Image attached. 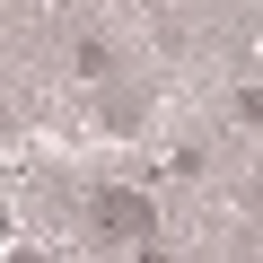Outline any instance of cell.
Listing matches in <instances>:
<instances>
[{
    "mask_svg": "<svg viewBox=\"0 0 263 263\" xmlns=\"http://www.w3.org/2000/svg\"><path fill=\"white\" fill-rule=\"evenodd\" d=\"M88 228H97L105 246H149V237H158V202H149V193H132V184H97Z\"/></svg>",
    "mask_w": 263,
    "mask_h": 263,
    "instance_id": "obj_1",
    "label": "cell"
}]
</instances>
